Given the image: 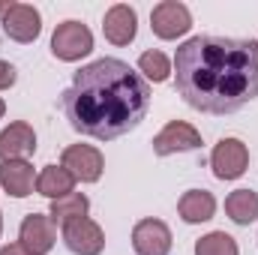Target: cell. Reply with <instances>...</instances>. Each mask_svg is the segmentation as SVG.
<instances>
[{"mask_svg": "<svg viewBox=\"0 0 258 255\" xmlns=\"http://www.w3.org/2000/svg\"><path fill=\"white\" fill-rule=\"evenodd\" d=\"M18 243L30 255H48L57 243V225L45 213H27L18 228Z\"/></svg>", "mask_w": 258, "mask_h": 255, "instance_id": "obj_6", "label": "cell"}, {"mask_svg": "<svg viewBox=\"0 0 258 255\" xmlns=\"http://www.w3.org/2000/svg\"><path fill=\"white\" fill-rule=\"evenodd\" d=\"M0 27L9 39L27 45V42H36V36L42 33V15L30 3H9V12L3 15Z\"/></svg>", "mask_w": 258, "mask_h": 255, "instance_id": "obj_7", "label": "cell"}, {"mask_svg": "<svg viewBox=\"0 0 258 255\" xmlns=\"http://www.w3.org/2000/svg\"><path fill=\"white\" fill-rule=\"evenodd\" d=\"M225 213L237 225H249L258 219V192L252 189H234L225 198Z\"/></svg>", "mask_w": 258, "mask_h": 255, "instance_id": "obj_18", "label": "cell"}, {"mask_svg": "<svg viewBox=\"0 0 258 255\" xmlns=\"http://www.w3.org/2000/svg\"><path fill=\"white\" fill-rule=\"evenodd\" d=\"M36 153V132L30 123L15 120L0 132V162L6 159H27Z\"/></svg>", "mask_w": 258, "mask_h": 255, "instance_id": "obj_13", "label": "cell"}, {"mask_svg": "<svg viewBox=\"0 0 258 255\" xmlns=\"http://www.w3.org/2000/svg\"><path fill=\"white\" fill-rule=\"evenodd\" d=\"M60 165L66 171L81 180V183H96L102 177V168H105V159L102 153L93 147V144H69L60 156Z\"/></svg>", "mask_w": 258, "mask_h": 255, "instance_id": "obj_8", "label": "cell"}, {"mask_svg": "<svg viewBox=\"0 0 258 255\" xmlns=\"http://www.w3.org/2000/svg\"><path fill=\"white\" fill-rule=\"evenodd\" d=\"M63 243L72 255H99L105 249V231L99 228V222H93L87 216V219H78V222L66 225Z\"/></svg>", "mask_w": 258, "mask_h": 255, "instance_id": "obj_10", "label": "cell"}, {"mask_svg": "<svg viewBox=\"0 0 258 255\" xmlns=\"http://www.w3.org/2000/svg\"><path fill=\"white\" fill-rule=\"evenodd\" d=\"M3 114H6V102L0 99V117H3Z\"/></svg>", "mask_w": 258, "mask_h": 255, "instance_id": "obj_24", "label": "cell"}, {"mask_svg": "<svg viewBox=\"0 0 258 255\" xmlns=\"http://www.w3.org/2000/svg\"><path fill=\"white\" fill-rule=\"evenodd\" d=\"M0 234H3V213H0Z\"/></svg>", "mask_w": 258, "mask_h": 255, "instance_id": "obj_25", "label": "cell"}, {"mask_svg": "<svg viewBox=\"0 0 258 255\" xmlns=\"http://www.w3.org/2000/svg\"><path fill=\"white\" fill-rule=\"evenodd\" d=\"M210 168H213V177L219 180L243 177L249 168V147L240 138H222L210 153Z\"/></svg>", "mask_w": 258, "mask_h": 255, "instance_id": "obj_4", "label": "cell"}, {"mask_svg": "<svg viewBox=\"0 0 258 255\" xmlns=\"http://www.w3.org/2000/svg\"><path fill=\"white\" fill-rule=\"evenodd\" d=\"M102 33L117 48L129 45L135 39V33H138V15H135V9L129 3H114L105 12V18H102Z\"/></svg>", "mask_w": 258, "mask_h": 255, "instance_id": "obj_12", "label": "cell"}, {"mask_svg": "<svg viewBox=\"0 0 258 255\" xmlns=\"http://www.w3.org/2000/svg\"><path fill=\"white\" fill-rule=\"evenodd\" d=\"M150 96V84L126 60L99 57L75 72L60 102L75 132L96 141H114L147 117Z\"/></svg>", "mask_w": 258, "mask_h": 255, "instance_id": "obj_2", "label": "cell"}, {"mask_svg": "<svg viewBox=\"0 0 258 255\" xmlns=\"http://www.w3.org/2000/svg\"><path fill=\"white\" fill-rule=\"evenodd\" d=\"M36 186L33 165L27 159H6L0 162V189L9 192L12 198H27Z\"/></svg>", "mask_w": 258, "mask_h": 255, "instance_id": "obj_14", "label": "cell"}, {"mask_svg": "<svg viewBox=\"0 0 258 255\" xmlns=\"http://www.w3.org/2000/svg\"><path fill=\"white\" fill-rule=\"evenodd\" d=\"M138 72L144 75V81L162 84V81H168V75H171V60H168L162 51H144V54L138 57Z\"/></svg>", "mask_w": 258, "mask_h": 255, "instance_id": "obj_20", "label": "cell"}, {"mask_svg": "<svg viewBox=\"0 0 258 255\" xmlns=\"http://www.w3.org/2000/svg\"><path fill=\"white\" fill-rule=\"evenodd\" d=\"M93 51V33L87 24L81 21H63L54 27V36H51V54L57 60L66 63H75L81 57H87Z\"/></svg>", "mask_w": 258, "mask_h": 255, "instance_id": "obj_3", "label": "cell"}, {"mask_svg": "<svg viewBox=\"0 0 258 255\" xmlns=\"http://www.w3.org/2000/svg\"><path fill=\"white\" fill-rule=\"evenodd\" d=\"M6 12H9V3H6V0H0V21H3V15H6Z\"/></svg>", "mask_w": 258, "mask_h": 255, "instance_id": "obj_23", "label": "cell"}, {"mask_svg": "<svg viewBox=\"0 0 258 255\" xmlns=\"http://www.w3.org/2000/svg\"><path fill=\"white\" fill-rule=\"evenodd\" d=\"M201 147V132L186 120H171L153 135V153L156 156H171V153H186Z\"/></svg>", "mask_w": 258, "mask_h": 255, "instance_id": "obj_9", "label": "cell"}, {"mask_svg": "<svg viewBox=\"0 0 258 255\" xmlns=\"http://www.w3.org/2000/svg\"><path fill=\"white\" fill-rule=\"evenodd\" d=\"M192 27V12L180 0H162L150 12V30L159 39H180Z\"/></svg>", "mask_w": 258, "mask_h": 255, "instance_id": "obj_5", "label": "cell"}, {"mask_svg": "<svg viewBox=\"0 0 258 255\" xmlns=\"http://www.w3.org/2000/svg\"><path fill=\"white\" fill-rule=\"evenodd\" d=\"M174 87L204 114H234L258 96V42L192 36L174 54Z\"/></svg>", "mask_w": 258, "mask_h": 255, "instance_id": "obj_1", "label": "cell"}, {"mask_svg": "<svg viewBox=\"0 0 258 255\" xmlns=\"http://www.w3.org/2000/svg\"><path fill=\"white\" fill-rule=\"evenodd\" d=\"M177 213H180V219H183L186 225H201V222L213 219V213H216V198H213V192H207V189H189V192L180 195Z\"/></svg>", "mask_w": 258, "mask_h": 255, "instance_id": "obj_15", "label": "cell"}, {"mask_svg": "<svg viewBox=\"0 0 258 255\" xmlns=\"http://www.w3.org/2000/svg\"><path fill=\"white\" fill-rule=\"evenodd\" d=\"M87 210H90V198H87V195H81V192H69V195H63V198L51 201L48 216H51V222H54V225L66 228L69 222L87 219Z\"/></svg>", "mask_w": 258, "mask_h": 255, "instance_id": "obj_17", "label": "cell"}, {"mask_svg": "<svg viewBox=\"0 0 258 255\" xmlns=\"http://www.w3.org/2000/svg\"><path fill=\"white\" fill-rule=\"evenodd\" d=\"M195 255H240V246L225 231H210L201 240H195Z\"/></svg>", "mask_w": 258, "mask_h": 255, "instance_id": "obj_19", "label": "cell"}, {"mask_svg": "<svg viewBox=\"0 0 258 255\" xmlns=\"http://www.w3.org/2000/svg\"><path fill=\"white\" fill-rule=\"evenodd\" d=\"M132 249L138 255H168L171 252V228L162 219H141L132 228Z\"/></svg>", "mask_w": 258, "mask_h": 255, "instance_id": "obj_11", "label": "cell"}, {"mask_svg": "<svg viewBox=\"0 0 258 255\" xmlns=\"http://www.w3.org/2000/svg\"><path fill=\"white\" fill-rule=\"evenodd\" d=\"M15 78H18L15 66L6 63V60H0V90H9V87L15 84Z\"/></svg>", "mask_w": 258, "mask_h": 255, "instance_id": "obj_21", "label": "cell"}, {"mask_svg": "<svg viewBox=\"0 0 258 255\" xmlns=\"http://www.w3.org/2000/svg\"><path fill=\"white\" fill-rule=\"evenodd\" d=\"M0 255H30L21 243H6V246H0Z\"/></svg>", "mask_w": 258, "mask_h": 255, "instance_id": "obj_22", "label": "cell"}, {"mask_svg": "<svg viewBox=\"0 0 258 255\" xmlns=\"http://www.w3.org/2000/svg\"><path fill=\"white\" fill-rule=\"evenodd\" d=\"M36 192L51 198V201H57V198H63L69 192H75V177L66 171L63 165H45L39 171V177H36Z\"/></svg>", "mask_w": 258, "mask_h": 255, "instance_id": "obj_16", "label": "cell"}]
</instances>
